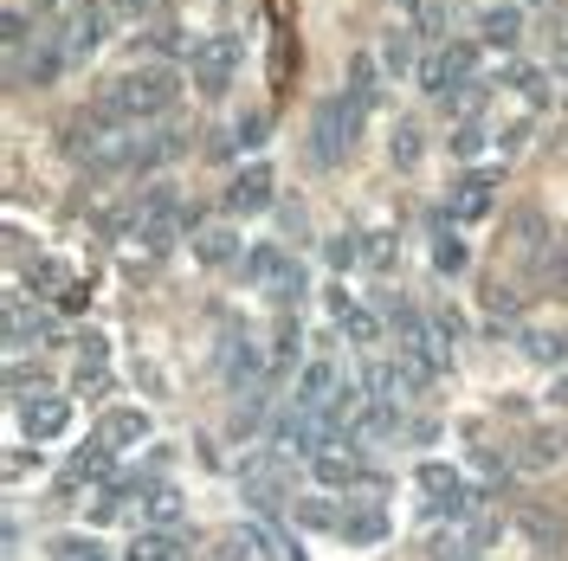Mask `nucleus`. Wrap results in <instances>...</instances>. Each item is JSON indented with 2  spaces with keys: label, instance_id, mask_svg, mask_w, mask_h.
I'll return each instance as SVG.
<instances>
[{
  "label": "nucleus",
  "instance_id": "f257e3e1",
  "mask_svg": "<svg viewBox=\"0 0 568 561\" xmlns=\"http://www.w3.org/2000/svg\"><path fill=\"white\" fill-rule=\"evenodd\" d=\"M362 123H368V104L355 98V91H336V98H323L311 110V169H343L349 162L355 136H362Z\"/></svg>",
  "mask_w": 568,
  "mask_h": 561
},
{
  "label": "nucleus",
  "instance_id": "f03ea898",
  "mask_svg": "<svg viewBox=\"0 0 568 561\" xmlns=\"http://www.w3.org/2000/svg\"><path fill=\"white\" fill-rule=\"evenodd\" d=\"M175 98H181V78L169 65H136V71H123L116 84H110V98H104V110L110 116H123V123H155V116H169L175 110Z\"/></svg>",
  "mask_w": 568,
  "mask_h": 561
},
{
  "label": "nucleus",
  "instance_id": "7ed1b4c3",
  "mask_svg": "<svg viewBox=\"0 0 568 561\" xmlns=\"http://www.w3.org/2000/svg\"><path fill=\"white\" fill-rule=\"evenodd\" d=\"M272 446H278L284 458H304V465H311V458L329 446V420H323V407H304V400L291 394L278 414H272Z\"/></svg>",
  "mask_w": 568,
  "mask_h": 561
},
{
  "label": "nucleus",
  "instance_id": "20e7f679",
  "mask_svg": "<svg viewBox=\"0 0 568 561\" xmlns=\"http://www.w3.org/2000/svg\"><path fill=\"white\" fill-rule=\"evenodd\" d=\"M213 368H220V387H226V394H258L265 375H272V355L258 349L246 329H226L220 349H213Z\"/></svg>",
  "mask_w": 568,
  "mask_h": 561
},
{
  "label": "nucleus",
  "instance_id": "39448f33",
  "mask_svg": "<svg viewBox=\"0 0 568 561\" xmlns=\"http://www.w3.org/2000/svg\"><path fill=\"white\" fill-rule=\"evenodd\" d=\"M104 33H110V7L104 0H78L65 13V27H59V45H65L71 65H84V59L104 45Z\"/></svg>",
  "mask_w": 568,
  "mask_h": 561
},
{
  "label": "nucleus",
  "instance_id": "423d86ee",
  "mask_svg": "<svg viewBox=\"0 0 568 561\" xmlns=\"http://www.w3.org/2000/svg\"><path fill=\"white\" fill-rule=\"evenodd\" d=\"M240 52H246V45H240L233 33L201 39V45H194V84H201L207 98H220V91L233 84V71H240Z\"/></svg>",
  "mask_w": 568,
  "mask_h": 561
},
{
  "label": "nucleus",
  "instance_id": "0eeeda50",
  "mask_svg": "<svg viewBox=\"0 0 568 561\" xmlns=\"http://www.w3.org/2000/svg\"><path fill=\"white\" fill-rule=\"evenodd\" d=\"M110 478H116V452H110L104 439H91V446H78L65 465V478H59V497H78V491H104Z\"/></svg>",
  "mask_w": 568,
  "mask_h": 561
},
{
  "label": "nucleus",
  "instance_id": "6e6552de",
  "mask_svg": "<svg viewBox=\"0 0 568 561\" xmlns=\"http://www.w3.org/2000/svg\"><path fill=\"white\" fill-rule=\"evenodd\" d=\"M471 65H478V45H439V52H426L420 84L433 91V98H453V91H465Z\"/></svg>",
  "mask_w": 568,
  "mask_h": 561
},
{
  "label": "nucleus",
  "instance_id": "1a4fd4ad",
  "mask_svg": "<svg viewBox=\"0 0 568 561\" xmlns=\"http://www.w3.org/2000/svg\"><path fill=\"white\" fill-rule=\"evenodd\" d=\"M136 523L181 536V523H187V497H181L169 478H149V484H142V497H136Z\"/></svg>",
  "mask_w": 568,
  "mask_h": 561
},
{
  "label": "nucleus",
  "instance_id": "9d476101",
  "mask_svg": "<svg viewBox=\"0 0 568 561\" xmlns=\"http://www.w3.org/2000/svg\"><path fill=\"white\" fill-rule=\"evenodd\" d=\"M491 207H497V169H465L453 181V220L478 226V220H491Z\"/></svg>",
  "mask_w": 568,
  "mask_h": 561
},
{
  "label": "nucleus",
  "instance_id": "9b49d317",
  "mask_svg": "<svg viewBox=\"0 0 568 561\" xmlns=\"http://www.w3.org/2000/svg\"><path fill=\"white\" fill-rule=\"evenodd\" d=\"M65 426H71V400L65 394H33V400H20V432H27L33 446H52Z\"/></svg>",
  "mask_w": 568,
  "mask_h": 561
},
{
  "label": "nucleus",
  "instance_id": "f8f14e48",
  "mask_svg": "<svg viewBox=\"0 0 568 561\" xmlns=\"http://www.w3.org/2000/svg\"><path fill=\"white\" fill-rule=\"evenodd\" d=\"M311 478H317L323 491H355V484L368 478V465H362L355 446H323V452L311 458Z\"/></svg>",
  "mask_w": 568,
  "mask_h": 561
},
{
  "label": "nucleus",
  "instance_id": "ddd939ff",
  "mask_svg": "<svg viewBox=\"0 0 568 561\" xmlns=\"http://www.w3.org/2000/svg\"><path fill=\"white\" fill-rule=\"evenodd\" d=\"M59 71H71L59 33H52V39H33L27 52H13V78H20V84H52Z\"/></svg>",
  "mask_w": 568,
  "mask_h": 561
},
{
  "label": "nucleus",
  "instance_id": "4468645a",
  "mask_svg": "<svg viewBox=\"0 0 568 561\" xmlns=\"http://www.w3.org/2000/svg\"><path fill=\"white\" fill-rule=\"evenodd\" d=\"M226 213H265L272 207V169L265 162H246L240 175L226 181V201H220Z\"/></svg>",
  "mask_w": 568,
  "mask_h": 561
},
{
  "label": "nucleus",
  "instance_id": "2eb2a0df",
  "mask_svg": "<svg viewBox=\"0 0 568 561\" xmlns=\"http://www.w3.org/2000/svg\"><path fill=\"white\" fill-rule=\"evenodd\" d=\"M149 432H155V420L142 407H110L104 420H98V439H104L110 452H136V446H149Z\"/></svg>",
  "mask_w": 568,
  "mask_h": 561
},
{
  "label": "nucleus",
  "instance_id": "dca6fc26",
  "mask_svg": "<svg viewBox=\"0 0 568 561\" xmlns=\"http://www.w3.org/2000/svg\"><path fill=\"white\" fill-rule=\"evenodd\" d=\"M336 542H349V549H375V542H388V510H382V503H349Z\"/></svg>",
  "mask_w": 568,
  "mask_h": 561
},
{
  "label": "nucleus",
  "instance_id": "f3484780",
  "mask_svg": "<svg viewBox=\"0 0 568 561\" xmlns=\"http://www.w3.org/2000/svg\"><path fill=\"white\" fill-rule=\"evenodd\" d=\"M343 510L349 503H336V497H297L291 503V523L304 529V536H343Z\"/></svg>",
  "mask_w": 568,
  "mask_h": 561
},
{
  "label": "nucleus",
  "instance_id": "a211bd4d",
  "mask_svg": "<svg viewBox=\"0 0 568 561\" xmlns=\"http://www.w3.org/2000/svg\"><path fill=\"white\" fill-rule=\"evenodd\" d=\"M194 258L213 265V272H226V265H240L246 252H240V233H233V226H201V233H194Z\"/></svg>",
  "mask_w": 568,
  "mask_h": 561
},
{
  "label": "nucleus",
  "instance_id": "6ab92c4d",
  "mask_svg": "<svg viewBox=\"0 0 568 561\" xmlns=\"http://www.w3.org/2000/svg\"><path fill=\"white\" fill-rule=\"evenodd\" d=\"M284 272H291V258H284L278 246H246V258H240V278H246L252 290H278Z\"/></svg>",
  "mask_w": 568,
  "mask_h": 561
},
{
  "label": "nucleus",
  "instance_id": "aec40b11",
  "mask_svg": "<svg viewBox=\"0 0 568 561\" xmlns=\"http://www.w3.org/2000/svg\"><path fill=\"white\" fill-rule=\"evenodd\" d=\"M343 387L349 381L336 375V361H304V375H297V400H304V407H329Z\"/></svg>",
  "mask_w": 568,
  "mask_h": 561
},
{
  "label": "nucleus",
  "instance_id": "412c9836",
  "mask_svg": "<svg viewBox=\"0 0 568 561\" xmlns=\"http://www.w3.org/2000/svg\"><path fill=\"white\" fill-rule=\"evenodd\" d=\"M187 555V536H169V529H136L123 561H181Z\"/></svg>",
  "mask_w": 568,
  "mask_h": 561
},
{
  "label": "nucleus",
  "instance_id": "4be33fe9",
  "mask_svg": "<svg viewBox=\"0 0 568 561\" xmlns=\"http://www.w3.org/2000/svg\"><path fill=\"white\" fill-rule=\"evenodd\" d=\"M426 59H420V39L407 33V27H394V33H382V71L388 78H414Z\"/></svg>",
  "mask_w": 568,
  "mask_h": 561
},
{
  "label": "nucleus",
  "instance_id": "5701e85b",
  "mask_svg": "<svg viewBox=\"0 0 568 561\" xmlns=\"http://www.w3.org/2000/svg\"><path fill=\"white\" fill-rule=\"evenodd\" d=\"M329 316H336V329H343L349 343H375V336H382L375 310H362V304H355L349 290H336V297H329Z\"/></svg>",
  "mask_w": 568,
  "mask_h": 561
},
{
  "label": "nucleus",
  "instance_id": "b1692460",
  "mask_svg": "<svg viewBox=\"0 0 568 561\" xmlns=\"http://www.w3.org/2000/svg\"><path fill=\"white\" fill-rule=\"evenodd\" d=\"M414 478H420V497H426V503H446V497H465V491H471V484L459 478V465H446V458H426Z\"/></svg>",
  "mask_w": 568,
  "mask_h": 561
},
{
  "label": "nucleus",
  "instance_id": "393cba45",
  "mask_svg": "<svg viewBox=\"0 0 568 561\" xmlns=\"http://www.w3.org/2000/svg\"><path fill=\"white\" fill-rule=\"evenodd\" d=\"M465 265H471L465 239L459 233H446V213H433V272H439V278H459Z\"/></svg>",
  "mask_w": 568,
  "mask_h": 561
},
{
  "label": "nucleus",
  "instance_id": "a878e982",
  "mask_svg": "<svg viewBox=\"0 0 568 561\" xmlns=\"http://www.w3.org/2000/svg\"><path fill=\"white\" fill-rule=\"evenodd\" d=\"M517 343H524V355H530L536 368H568V336L562 329H524Z\"/></svg>",
  "mask_w": 568,
  "mask_h": 561
},
{
  "label": "nucleus",
  "instance_id": "bb28decb",
  "mask_svg": "<svg viewBox=\"0 0 568 561\" xmlns=\"http://www.w3.org/2000/svg\"><path fill=\"white\" fill-rule=\"evenodd\" d=\"M556 458H562V439H556L549 426H536L530 439H524V458H517V465H524V471H556Z\"/></svg>",
  "mask_w": 568,
  "mask_h": 561
},
{
  "label": "nucleus",
  "instance_id": "cd10ccee",
  "mask_svg": "<svg viewBox=\"0 0 568 561\" xmlns=\"http://www.w3.org/2000/svg\"><path fill=\"white\" fill-rule=\"evenodd\" d=\"M478 33H485V45H517V39H524V13H517V7H491Z\"/></svg>",
  "mask_w": 568,
  "mask_h": 561
},
{
  "label": "nucleus",
  "instance_id": "c85d7f7f",
  "mask_svg": "<svg viewBox=\"0 0 568 561\" xmlns=\"http://www.w3.org/2000/svg\"><path fill=\"white\" fill-rule=\"evenodd\" d=\"M394 258H400L394 233H362V272H394Z\"/></svg>",
  "mask_w": 568,
  "mask_h": 561
},
{
  "label": "nucleus",
  "instance_id": "c756f323",
  "mask_svg": "<svg viewBox=\"0 0 568 561\" xmlns=\"http://www.w3.org/2000/svg\"><path fill=\"white\" fill-rule=\"evenodd\" d=\"M524 536H530L536 549H562V517H549V510H524Z\"/></svg>",
  "mask_w": 568,
  "mask_h": 561
},
{
  "label": "nucleus",
  "instance_id": "7c9ffc66",
  "mask_svg": "<svg viewBox=\"0 0 568 561\" xmlns=\"http://www.w3.org/2000/svg\"><path fill=\"white\" fill-rule=\"evenodd\" d=\"M485 123H478V116H465L459 130H453V162H478V155H485Z\"/></svg>",
  "mask_w": 568,
  "mask_h": 561
},
{
  "label": "nucleus",
  "instance_id": "2f4dec72",
  "mask_svg": "<svg viewBox=\"0 0 568 561\" xmlns=\"http://www.w3.org/2000/svg\"><path fill=\"white\" fill-rule=\"evenodd\" d=\"M349 91H355L368 110L382 104V71H375V59H355V65H349Z\"/></svg>",
  "mask_w": 568,
  "mask_h": 561
},
{
  "label": "nucleus",
  "instance_id": "473e14b6",
  "mask_svg": "<svg viewBox=\"0 0 568 561\" xmlns=\"http://www.w3.org/2000/svg\"><path fill=\"white\" fill-rule=\"evenodd\" d=\"M323 258H329V272H349V265H362V233H336V239L323 246Z\"/></svg>",
  "mask_w": 568,
  "mask_h": 561
},
{
  "label": "nucleus",
  "instance_id": "72a5a7b5",
  "mask_svg": "<svg viewBox=\"0 0 568 561\" xmlns=\"http://www.w3.org/2000/svg\"><path fill=\"white\" fill-rule=\"evenodd\" d=\"M52 561H110V555L84 536H52Z\"/></svg>",
  "mask_w": 568,
  "mask_h": 561
},
{
  "label": "nucleus",
  "instance_id": "f704fd0d",
  "mask_svg": "<svg viewBox=\"0 0 568 561\" xmlns=\"http://www.w3.org/2000/svg\"><path fill=\"white\" fill-rule=\"evenodd\" d=\"M297 349H304V336H297V323H284L278 349H272V375H291L297 368Z\"/></svg>",
  "mask_w": 568,
  "mask_h": 561
},
{
  "label": "nucleus",
  "instance_id": "c9c22d12",
  "mask_svg": "<svg viewBox=\"0 0 568 561\" xmlns=\"http://www.w3.org/2000/svg\"><path fill=\"white\" fill-rule=\"evenodd\" d=\"M504 84H517L530 104H542V71L536 65H504Z\"/></svg>",
  "mask_w": 568,
  "mask_h": 561
},
{
  "label": "nucleus",
  "instance_id": "e433bc0d",
  "mask_svg": "<svg viewBox=\"0 0 568 561\" xmlns=\"http://www.w3.org/2000/svg\"><path fill=\"white\" fill-rule=\"evenodd\" d=\"M394 162H400V169H414V162H420V130H414V123H400V130H394V149H388Z\"/></svg>",
  "mask_w": 568,
  "mask_h": 561
},
{
  "label": "nucleus",
  "instance_id": "4c0bfd02",
  "mask_svg": "<svg viewBox=\"0 0 568 561\" xmlns=\"http://www.w3.org/2000/svg\"><path fill=\"white\" fill-rule=\"evenodd\" d=\"M265 136H272V116H240V123H233V142H240V149H258Z\"/></svg>",
  "mask_w": 568,
  "mask_h": 561
},
{
  "label": "nucleus",
  "instance_id": "58836bf2",
  "mask_svg": "<svg viewBox=\"0 0 568 561\" xmlns=\"http://www.w3.org/2000/svg\"><path fill=\"white\" fill-rule=\"evenodd\" d=\"M542 272H549V284H556V290H568V246L549 252V258H542Z\"/></svg>",
  "mask_w": 568,
  "mask_h": 561
},
{
  "label": "nucleus",
  "instance_id": "ea45409f",
  "mask_svg": "<svg viewBox=\"0 0 568 561\" xmlns=\"http://www.w3.org/2000/svg\"><path fill=\"white\" fill-rule=\"evenodd\" d=\"M407 439H414V446H433V439H439V420H414L407 426Z\"/></svg>",
  "mask_w": 568,
  "mask_h": 561
},
{
  "label": "nucleus",
  "instance_id": "a19ab883",
  "mask_svg": "<svg viewBox=\"0 0 568 561\" xmlns=\"http://www.w3.org/2000/svg\"><path fill=\"white\" fill-rule=\"evenodd\" d=\"M7 478H33V452H13V458H7Z\"/></svg>",
  "mask_w": 568,
  "mask_h": 561
},
{
  "label": "nucleus",
  "instance_id": "79ce46f5",
  "mask_svg": "<svg viewBox=\"0 0 568 561\" xmlns=\"http://www.w3.org/2000/svg\"><path fill=\"white\" fill-rule=\"evenodd\" d=\"M394 7H426V0H394Z\"/></svg>",
  "mask_w": 568,
  "mask_h": 561
},
{
  "label": "nucleus",
  "instance_id": "37998d69",
  "mask_svg": "<svg viewBox=\"0 0 568 561\" xmlns=\"http://www.w3.org/2000/svg\"><path fill=\"white\" fill-rule=\"evenodd\" d=\"M453 561H478V555H453Z\"/></svg>",
  "mask_w": 568,
  "mask_h": 561
}]
</instances>
